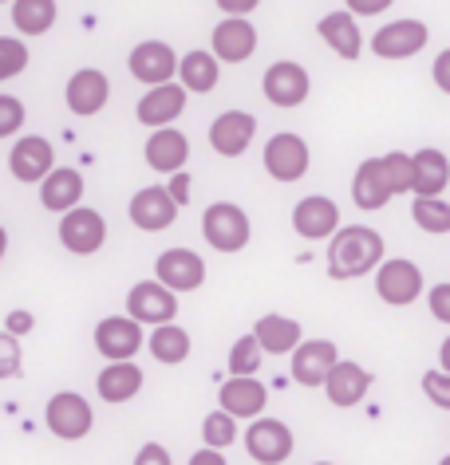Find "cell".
<instances>
[{
  "label": "cell",
  "mask_w": 450,
  "mask_h": 465,
  "mask_svg": "<svg viewBox=\"0 0 450 465\" xmlns=\"http://www.w3.org/2000/svg\"><path fill=\"white\" fill-rule=\"evenodd\" d=\"M257 138V119L249 111H222L210 123V146L222 158H241Z\"/></svg>",
  "instance_id": "cell-19"
},
{
  "label": "cell",
  "mask_w": 450,
  "mask_h": 465,
  "mask_svg": "<svg viewBox=\"0 0 450 465\" xmlns=\"http://www.w3.org/2000/svg\"><path fill=\"white\" fill-rule=\"evenodd\" d=\"M423 394L438 411H450V371H423Z\"/></svg>",
  "instance_id": "cell-41"
},
{
  "label": "cell",
  "mask_w": 450,
  "mask_h": 465,
  "mask_svg": "<svg viewBox=\"0 0 450 465\" xmlns=\"http://www.w3.org/2000/svg\"><path fill=\"white\" fill-rule=\"evenodd\" d=\"M55 16H60L55 0H13V28H16V36H25V40L52 32Z\"/></svg>",
  "instance_id": "cell-33"
},
{
  "label": "cell",
  "mask_w": 450,
  "mask_h": 465,
  "mask_svg": "<svg viewBox=\"0 0 450 465\" xmlns=\"http://www.w3.org/2000/svg\"><path fill=\"white\" fill-rule=\"evenodd\" d=\"M391 197L395 193L387 190L384 170H379V158L360 162V170H355V178H352V202L360 209H367V213H375V209H384Z\"/></svg>",
  "instance_id": "cell-32"
},
{
  "label": "cell",
  "mask_w": 450,
  "mask_h": 465,
  "mask_svg": "<svg viewBox=\"0 0 450 465\" xmlns=\"http://www.w3.org/2000/svg\"><path fill=\"white\" fill-rule=\"evenodd\" d=\"M0 5H8V0H0Z\"/></svg>",
  "instance_id": "cell-52"
},
{
  "label": "cell",
  "mask_w": 450,
  "mask_h": 465,
  "mask_svg": "<svg viewBox=\"0 0 450 465\" xmlns=\"http://www.w3.org/2000/svg\"><path fill=\"white\" fill-rule=\"evenodd\" d=\"M143 347L146 335L135 316H107L95 323V351L103 359H135Z\"/></svg>",
  "instance_id": "cell-15"
},
{
  "label": "cell",
  "mask_w": 450,
  "mask_h": 465,
  "mask_svg": "<svg viewBox=\"0 0 450 465\" xmlns=\"http://www.w3.org/2000/svg\"><path fill=\"white\" fill-rule=\"evenodd\" d=\"M126 316H135L138 323H166L178 316V292L166 288L163 281H138L126 292Z\"/></svg>",
  "instance_id": "cell-12"
},
{
  "label": "cell",
  "mask_w": 450,
  "mask_h": 465,
  "mask_svg": "<svg viewBox=\"0 0 450 465\" xmlns=\"http://www.w3.org/2000/svg\"><path fill=\"white\" fill-rule=\"evenodd\" d=\"M265 359V347L257 343V335H241V340L229 347V375H257Z\"/></svg>",
  "instance_id": "cell-35"
},
{
  "label": "cell",
  "mask_w": 450,
  "mask_h": 465,
  "mask_svg": "<svg viewBox=\"0 0 450 465\" xmlns=\"http://www.w3.org/2000/svg\"><path fill=\"white\" fill-rule=\"evenodd\" d=\"M25 123H28V107L16 95L0 91V138L20 134V126H25Z\"/></svg>",
  "instance_id": "cell-39"
},
{
  "label": "cell",
  "mask_w": 450,
  "mask_h": 465,
  "mask_svg": "<svg viewBox=\"0 0 450 465\" xmlns=\"http://www.w3.org/2000/svg\"><path fill=\"white\" fill-rule=\"evenodd\" d=\"M320 387H325L332 406L348 411V406H360L367 399V391H372V371L360 367V363H352V359H336Z\"/></svg>",
  "instance_id": "cell-17"
},
{
  "label": "cell",
  "mask_w": 450,
  "mask_h": 465,
  "mask_svg": "<svg viewBox=\"0 0 450 465\" xmlns=\"http://www.w3.org/2000/svg\"><path fill=\"white\" fill-rule=\"evenodd\" d=\"M261 91L265 99L273 103V107H300V103L308 99V91H313V75H308V67H300L296 60H276L265 67L261 75Z\"/></svg>",
  "instance_id": "cell-7"
},
{
  "label": "cell",
  "mask_w": 450,
  "mask_h": 465,
  "mask_svg": "<svg viewBox=\"0 0 450 465\" xmlns=\"http://www.w3.org/2000/svg\"><path fill=\"white\" fill-rule=\"evenodd\" d=\"M84 173H79L75 166H52L48 173L40 178V205L48 209V213H67L72 205L84 202Z\"/></svg>",
  "instance_id": "cell-24"
},
{
  "label": "cell",
  "mask_w": 450,
  "mask_h": 465,
  "mask_svg": "<svg viewBox=\"0 0 450 465\" xmlns=\"http://www.w3.org/2000/svg\"><path fill=\"white\" fill-rule=\"evenodd\" d=\"M107 99H111V79H107V72H99V67H79V72H72V79H67V87H64V103L75 119L99 114L103 107H107Z\"/></svg>",
  "instance_id": "cell-10"
},
{
  "label": "cell",
  "mask_w": 450,
  "mask_h": 465,
  "mask_svg": "<svg viewBox=\"0 0 450 465\" xmlns=\"http://www.w3.org/2000/svg\"><path fill=\"white\" fill-rule=\"evenodd\" d=\"M186 95L190 91L175 84V79H166V84H155L150 91H143V99H138V107H135V119L143 123V126H170L178 119L182 111H186Z\"/></svg>",
  "instance_id": "cell-18"
},
{
  "label": "cell",
  "mask_w": 450,
  "mask_h": 465,
  "mask_svg": "<svg viewBox=\"0 0 450 465\" xmlns=\"http://www.w3.org/2000/svg\"><path fill=\"white\" fill-rule=\"evenodd\" d=\"M438 367H443V371H450V335L443 340V347H438Z\"/></svg>",
  "instance_id": "cell-50"
},
{
  "label": "cell",
  "mask_w": 450,
  "mask_h": 465,
  "mask_svg": "<svg viewBox=\"0 0 450 465\" xmlns=\"http://www.w3.org/2000/svg\"><path fill=\"white\" fill-rule=\"evenodd\" d=\"M28 44H25V36H0V84L5 79H16L20 72L28 67Z\"/></svg>",
  "instance_id": "cell-38"
},
{
  "label": "cell",
  "mask_w": 450,
  "mask_h": 465,
  "mask_svg": "<svg viewBox=\"0 0 450 465\" xmlns=\"http://www.w3.org/2000/svg\"><path fill=\"white\" fill-rule=\"evenodd\" d=\"M166 178H170V185H166L170 197H175L178 205H190V173L186 170H175V173H166Z\"/></svg>",
  "instance_id": "cell-45"
},
{
  "label": "cell",
  "mask_w": 450,
  "mask_h": 465,
  "mask_svg": "<svg viewBox=\"0 0 450 465\" xmlns=\"http://www.w3.org/2000/svg\"><path fill=\"white\" fill-rule=\"evenodd\" d=\"M426 40H431V28L423 25V20H391L372 36V52L379 60H411V55H419L426 48Z\"/></svg>",
  "instance_id": "cell-9"
},
{
  "label": "cell",
  "mask_w": 450,
  "mask_h": 465,
  "mask_svg": "<svg viewBox=\"0 0 450 465\" xmlns=\"http://www.w3.org/2000/svg\"><path fill=\"white\" fill-rule=\"evenodd\" d=\"M20 367H25V347H20V335L0 331V379H16Z\"/></svg>",
  "instance_id": "cell-40"
},
{
  "label": "cell",
  "mask_w": 450,
  "mask_h": 465,
  "mask_svg": "<svg viewBox=\"0 0 450 465\" xmlns=\"http://www.w3.org/2000/svg\"><path fill=\"white\" fill-rule=\"evenodd\" d=\"M241 441H245L249 458L253 461H265V465H276V461H288L296 450V438L293 430H288V422H281V418H253L249 430L241 434Z\"/></svg>",
  "instance_id": "cell-8"
},
{
  "label": "cell",
  "mask_w": 450,
  "mask_h": 465,
  "mask_svg": "<svg viewBox=\"0 0 450 465\" xmlns=\"http://www.w3.org/2000/svg\"><path fill=\"white\" fill-rule=\"evenodd\" d=\"M261 162H265V173H269L273 182L293 185V182H300L308 173V166H313V154H308V143L300 134L281 131V134H273L269 143H265Z\"/></svg>",
  "instance_id": "cell-5"
},
{
  "label": "cell",
  "mask_w": 450,
  "mask_h": 465,
  "mask_svg": "<svg viewBox=\"0 0 450 465\" xmlns=\"http://www.w3.org/2000/svg\"><path fill=\"white\" fill-rule=\"evenodd\" d=\"M126 67H131V75L138 84L155 87V84H166V79L178 75V52L170 48L166 40H143L126 55Z\"/></svg>",
  "instance_id": "cell-13"
},
{
  "label": "cell",
  "mask_w": 450,
  "mask_h": 465,
  "mask_svg": "<svg viewBox=\"0 0 450 465\" xmlns=\"http://www.w3.org/2000/svg\"><path fill=\"white\" fill-rule=\"evenodd\" d=\"M391 5H395V0H348V13L360 16V20L364 16H384Z\"/></svg>",
  "instance_id": "cell-43"
},
{
  "label": "cell",
  "mask_w": 450,
  "mask_h": 465,
  "mask_svg": "<svg viewBox=\"0 0 450 465\" xmlns=\"http://www.w3.org/2000/svg\"><path fill=\"white\" fill-rule=\"evenodd\" d=\"M143 391V367L135 359H107V367L95 375V394L111 406L131 402Z\"/></svg>",
  "instance_id": "cell-26"
},
{
  "label": "cell",
  "mask_w": 450,
  "mask_h": 465,
  "mask_svg": "<svg viewBox=\"0 0 450 465\" xmlns=\"http://www.w3.org/2000/svg\"><path fill=\"white\" fill-rule=\"evenodd\" d=\"M44 426H48L52 438H60V441H79V438L91 434V426H95V411H91V402L84 394L60 391L48 399V406H44Z\"/></svg>",
  "instance_id": "cell-4"
},
{
  "label": "cell",
  "mask_w": 450,
  "mask_h": 465,
  "mask_svg": "<svg viewBox=\"0 0 450 465\" xmlns=\"http://www.w3.org/2000/svg\"><path fill=\"white\" fill-rule=\"evenodd\" d=\"M5 252H8V229L0 225V261H5Z\"/></svg>",
  "instance_id": "cell-51"
},
{
  "label": "cell",
  "mask_w": 450,
  "mask_h": 465,
  "mask_svg": "<svg viewBox=\"0 0 450 465\" xmlns=\"http://www.w3.org/2000/svg\"><path fill=\"white\" fill-rule=\"evenodd\" d=\"M210 52L222 64H245L257 52V28L249 25V16H225L210 36Z\"/></svg>",
  "instance_id": "cell-21"
},
{
  "label": "cell",
  "mask_w": 450,
  "mask_h": 465,
  "mask_svg": "<svg viewBox=\"0 0 450 465\" xmlns=\"http://www.w3.org/2000/svg\"><path fill=\"white\" fill-rule=\"evenodd\" d=\"M178 202L170 197L166 185H146V190H138L131 197V205H126V217H131L135 229L143 232H163L178 221Z\"/></svg>",
  "instance_id": "cell-11"
},
{
  "label": "cell",
  "mask_w": 450,
  "mask_h": 465,
  "mask_svg": "<svg viewBox=\"0 0 450 465\" xmlns=\"http://www.w3.org/2000/svg\"><path fill=\"white\" fill-rule=\"evenodd\" d=\"M32 328H36V320H32V312H25V308L8 312V320H5V331H13V335H28Z\"/></svg>",
  "instance_id": "cell-46"
},
{
  "label": "cell",
  "mask_w": 450,
  "mask_h": 465,
  "mask_svg": "<svg viewBox=\"0 0 450 465\" xmlns=\"http://www.w3.org/2000/svg\"><path fill=\"white\" fill-rule=\"evenodd\" d=\"M426 308H431V316L438 323H446V328H450V281L446 284H435L431 292H426Z\"/></svg>",
  "instance_id": "cell-42"
},
{
  "label": "cell",
  "mask_w": 450,
  "mask_h": 465,
  "mask_svg": "<svg viewBox=\"0 0 450 465\" xmlns=\"http://www.w3.org/2000/svg\"><path fill=\"white\" fill-rule=\"evenodd\" d=\"M316 32H320V40H325L328 48L340 55V60H360V52H364L360 16H352L348 8H344V13H328V16H320Z\"/></svg>",
  "instance_id": "cell-27"
},
{
  "label": "cell",
  "mask_w": 450,
  "mask_h": 465,
  "mask_svg": "<svg viewBox=\"0 0 450 465\" xmlns=\"http://www.w3.org/2000/svg\"><path fill=\"white\" fill-rule=\"evenodd\" d=\"M431 79H435V87L443 91V95H450V48L438 52V60L431 64Z\"/></svg>",
  "instance_id": "cell-44"
},
{
  "label": "cell",
  "mask_w": 450,
  "mask_h": 465,
  "mask_svg": "<svg viewBox=\"0 0 450 465\" xmlns=\"http://www.w3.org/2000/svg\"><path fill=\"white\" fill-rule=\"evenodd\" d=\"M234 438H241V434H237V418H234V414L222 411V406L205 414V422H202V441H205V446L225 450V446H234Z\"/></svg>",
  "instance_id": "cell-36"
},
{
  "label": "cell",
  "mask_w": 450,
  "mask_h": 465,
  "mask_svg": "<svg viewBox=\"0 0 450 465\" xmlns=\"http://www.w3.org/2000/svg\"><path fill=\"white\" fill-rule=\"evenodd\" d=\"M384 249V237L372 225H344L328 241V276L332 281H360V276L375 272Z\"/></svg>",
  "instance_id": "cell-1"
},
{
  "label": "cell",
  "mask_w": 450,
  "mask_h": 465,
  "mask_svg": "<svg viewBox=\"0 0 450 465\" xmlns=\"http://www.w3.org/2000/svg\"><path fill=\"white\" fill-rule=\"evenodd\" d=\"M222 79V60L214 52L194 48L186 55H178V84L190 91V95H210Z\"/></svg>",
  "instance_id": "cell-29"
},
{
  "label": "cell",
  "mask_w": 450,
  "mask_h": 465,
  "mask_svg": "<svg viewBox=\"0 0 450 465\" xmlns=\"http://www.w3.org/2000/svg\"><path fill=\"white\" fill-rule=\"evenodd\" d=\"M293 229L305 241H328L340 229V205L325 193H308L293 205Z\"/></svg>",
  "instance_id": "cell-16"
},
{
  "label": "cell",
  "mask_w": 450,
  "mask_h": 465,
  "mask_svg": "<svg viewBox=\"0 0 450 465\" xmlns=\"http://www.w3.org/2000/svg\"><path fill=\"white\" fill-rule=\"evenodd\" d=\"M146 154V166L155 173H175V170H186L190 162V138L178 131V126H155L143 146Z\"/></svg>",
  "instance_id": "cell-22"
},
{
  "label": "cell",
  "mask_w": 450,
  "mask_h": 465,
  "mask_svg": "<svg viewBox=\"0 0 450 465\" xmlns=\"http://www.w3.org/2000/svg\"><path fill=\"white\" fill-rule=\"evenodd\" d=\"M55 166V150L44 134H20L8 150V173L25 185H40V178Z\"/></svg>",
  "instance_id": "cell-14"
},
{
  "label": "cell",
  "mask_w": 450,
  "mask_h": 465,
  "mask_svg": "<svg viewBox=\"0 0 450 465\" xmlns=\"http://www.w3.org/2000/svg\"><path fill=\"white\" fill-rule=\"evenodd\" d=\"M269 402V391L257 375H229L222 387H217V406L229 411L234 418H257Z\"/></svg>",
  "instance_id": "cell-23"
},
{
  "label": "cell",
  "mask_w": 450,
  "mask_h": 465,
  "mask_svg": "<svg viewBox=\"0 0 450 465\" xmlns=\"http://www.w3.org/2000/svg\"><path fill=\"white\" fill-rule=\"evenodd\" d=\"M190 461H194V465H225V453L217 450V446H205V450L194 453Z\"/></svg>",
  "instance_id": "cell-49"
},
{
  "label": "cell",
  "mask_w": 450,
  "mask_h": 465,
  "mask_svg": "<svg viewBox=\"0 0 450 465\" xmlns=\"http://www.w3.org/2000/svg\"><path fill=\"white\" fill-rule=\"evenodd\" d=\"M411 217H415V225H419L423 232H431V237H443V232H450V202L443 193H431V197L415 193Z\"/></svg>",
  "instance_id": "cell-34"
},
{
  "label": "cell",
  "mask_w": 450,
  "mask_h": 465,
  "mask_svg": "<svg viewBox=\"0 0 450 465\" xmlns=\"http://www.w3.org/2000/svg\"><path fill=\"white\" fill-rule=\"evenodd\" d=\"M60 245L75 257H91V252L107 245V221H103L99 209L79 202L67 213H60Z\"/></svg>",
  "instance_id": "cell-6"
},
{
  "label": "cell",
  "mask_w": 450,
  "mask_h": 465,
  "mask_svg": "<svg viewBox=\"0 0 450 465\" xmlns=\"http://www.w3.org/2000/svg\"><path fill=\"white\" fill-rule=\"evenodd\" d=\"M379 170H384V182L391 193H411V154H399V150H391V154H379Z\"/></svg>",
  "instance_id": "cell-37"
},
{
  "label": "cell",
  "mask_w": 450,
  "mask_h": 465,
  "mask_svg": "<svg viewBox=\"0 0 450 465\" xmlns=\"http://www.w3.org/2000/svg\"><path fill=\"white\" fill-rule=\"evenodd\" d=\"M202 237L205 245L217 249V252H241L253 237V225H249V213L234 202H214L205 205L202 213Z\"/></svg>",
  "instance_id": "cell-2"
},
{
  "label": "cell",
  "mask_w": 450,
  "mask_h": 465,
  "mask_svg": "<svg viewBox=\"0 0 450 465\" xmlns=\"http://www.w3.org/2000/svg\"><path fill=\"white\" fill-rule=\"evenodd\" d=\"M135 461L138 465H150V461H158V465H170V453L163 450V446H155V441H150V446H143L135 453Z\"/></svg>",
  "instance_id": "cell-48"
},
{
  "label": "cell",
  "mask_w": 450,
  "mask_h": 465,
  "mask_svg": "<svg viewBox=\"0 0 450 465\" xmlns=\"http://www.w3.org/2000/svg\"><path fill=\"white\" fill-rule=\"evenodd\" d=\"M253 335H257V343L269 355H293V347L305 340L300 323L293 316H281V312H269V316H261L257 323H253Z\"/></svg>",
  "instance_id": "cell-30"
},
{
  "label": "cell",
  "mask_w": 450,
  "mask_h": 465,
  "mask_svg": "<svg viewBox=\"0 0 450 465\" xmlns=\"http://www.w3.org/2000/svg\"><path fill=\"white\" fill-rule=\"evenodd\" d=\"M190 331L186 328H178L175 320H166V323H155V331L146 335V351L158 359L163 367H178V363H186L190 359Z\"/></svg>",
  "instance_id": "cell-31"
},
{
  "label": "cell",
  "mask_w": 450,
  "mask_h": 465,
  "mask_svg": "<svg viewBox=\"0 0 450 465\" xmlns=\"http://www.w3.org/2000/svg\"><path fill=\"white\" fill-rule=\"evenodd\" d=\"M155 281H163L175 292H194L205 284V261L194 249H166L155 261Z\"/></svg>",
  "instance_id": "cell-20"
},
{
  "label": "cell",
  "mask_w": 450,
  "mask_h": 465,
  "mask_svg": "<svg viewBox=\"0 0 450 465\" xmlns=\"http://www.w3.org/2000/svg\"><path fill=\"white\" fill-rule=\"evenodd\" d=\"M257 5L261 0H217V8L225 16H249V13H257Z\"/></svg>",
  "instance_id": "cell-47"
},
{
  "label": "cell",
  "mask_w": 450,
  "mask_h": 465,
  "mask_svg": "<svg viewBox=\"0 0 450 465\" xmlns=\"http://www.w3.org/2000/svg\"><path fill=\"white\" fill-rule=\"evenodd\" d=\"M336 359H340V347L332 340H300L293 347V379L300 387H320Z\"/></svg>",
  "instance_id": "cell-25"
},
{
  "label": "cell",
  "mask_w": 450,
  "mask_h": 465,
  "mask_svg": "<svg viewBox=\"0 0 450 465\" xmlns=\"http://www.w3.org/2000/svg\"><path fill=\"white\" fill-rule=\"evenodd\" d=\"M411 193L419 197H431V193H443L450 185V158L443 154V150L435 146H423L419 154H411Z\"/></svg>",
  "instance_id": "cell-28"
},
{
  "label": "cell",
  "mask_w": 450,
  "mask_h": 465,
  "mask_svg": "<svg viewBox=\"0 0 450 465\" xmlns=\"http://www.w3.org/2000/svg\"><path fill=\"white\" fill-rule=\"evenodd\" d=\"M375 296L387 308H411L423 296V269L407 257H384L375 264Z\"/></svg>",
  "instance_id": "cell-3"
}]
</instances>
